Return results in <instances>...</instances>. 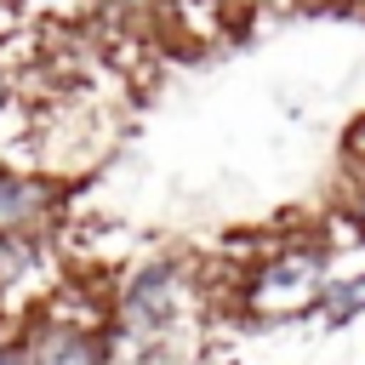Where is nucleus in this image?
<instances>
[{
  "instance_id": "39448f33",
  "label": "nucleus",
  "mask_w": 365,
  "mask_h": 365,
  "mask_svg": "<svg viewBox=\"0 0 365 365\" xmlns=\"http://www.w3.org/2000/svg\"><path fill=\"white\" fill-rule=\"evenodd\" d=\"M0 365H29L23 336H17V319H6V314H0Z\"/></svg>"
},
{
  "instance_id": "7ed1b4c3",
  "label": "nucleus",
  "mask_w": 365,
  "mask_h": 365,
  "mask_svg": "<svg viewBox=\"0 0 365 365\" xmlns=\"http://www.w3.org/2000/svg\"><path fill=\"white\" fill-rule=\"evenodd\" d=\"M314 319H319L325 331H348V325H359V319H365V268H354V274H336V279H325V291H319V308H314Z\"/></svg>"
},
{
  "instance_id": "f03ea898",
  "label": "nucleus",
  "mask_w": 365,
  "mask_h": 365,
  "mask_svg": "<svg viewBox=\"0 0 365 365\" xmlns=\"http://www.w3.org/2000/svg\"><path fill=\"white\" fill-rule=\"evenodd\" d=\"M17 336L29 365H108V325H80L40 302L17 319Z\"/></svg>"
},
{
  "instance_id": "0eeeda50",
  "label": "nucleus",
  "mask_w": 365,
  "mask_h": 365,
  "mask_svg": "<svg viewBox=\"0 0 365 365\" xmlns=\"http://www.w3.org/2000/svg\"><path fill=\"white\" fill-rule=\"evenodd\" d=\"M342 6H348V11H359V17H365V0H342Z\"/></svg>"
},
{
  "instance_id": "20e7f679",
  "label": "nucleus",
  "mask_w": 365,
  "mask_h": 365,
  "mask_svg": "<svg viewBox=\"0 0 365 365\" xmlns=\"http://www.w3.org/2000/svg\"><path fill=\"white\" fill-rule=\"evenodd\" d=\"M336 205L359 222V234H365V165H342V188H336Z\"/></svg>"
},
{
  "instance_id": "f257e3e1",
  "label": "nucleus",
  "mask_w": 365,
  "mask_h": 365,
  "mask_svg": "<svg viewBox=\"0 0 365 365\" xmlns=\"http://www.w3.org/2000/svg\"><path fill=\"white\" fill-rule=\"evenodd\" d=\"M325 291V257L314 245L308 228L297 234H274L268 245H257L251 257H240L234 274V319L251 331H285L314 319Z\"/></svg>"
},
{
  "instance_id": "423d86ee",
  "label": "nucleus",
  "mask_w": 365,
  "mask_h": 365,
  "mask_svg": "<svg viewBox=\"0 0 365 365\" xmlns=\"http://www.w3.org/2000/svg\"><path fill=\"white\" fill-rule=\"evenodd\" d=\"M342 165H365V114L348 125V137H342Z\"/></svg>"
}]
</instances>
